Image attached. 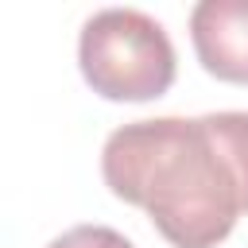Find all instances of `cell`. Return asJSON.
<instances>
[{
	"instance_id": "cell-4",
	"label": "cell",
	"mask_w": 248,
	"mask_h": 248,
	"mask_svg": "<svg viewBox=\"0 0 248 248\" xmlns=\"http://www.w3.org/2000/svg\"><path fill=\"white\" fill-rule=\"evenodd\" d=\"M46 248H136V244L108 225H74L62 236H54Z\"/></svg>"
},
{
	"instance_id": "cell-2",
	"label": "cell",
	"mask_w": 248,
	"mask_h": 248,
	"mask_svg": "<svg viewBox=\"0 0 248 248\" xmlns=\"http://www.w3.org/2000/svg\"><path fill=\"white\" fill-rule=\"evenodd\" d=\"M78 66L105 101H151L174 81V46L147 12L101 8L78 35Z\"/></svg>"
},
{
	"instance_id": "cell-1",
	"label": "cell",
	"mask_w": 248,
	"mask_h": 248,
	"mask_svg": "<svg viewBox=\"0 0 248 248\" xmlns=\"http://www.w3.org/2000/svg\"><path fill=\"white\" fill-rule=\"evenodd\" d=\"M101 174L174 248H217L248 213V112L124 124L105 140Z\"/></svg>"
},
{
	"instance_id": "cell-3",
	"label": "cell",
	"mask_w": 248,
	"mask_h": 248,
	"mask_svg": "<svg viewBox=\"0 0 248 248\" xmlns=\"http://www.w3.org/2000/svg\"><path fill=\"white\" fill-rule=\"evenodd\" d=\"M198 62L232 85H248V0H202L190 12Z\"/></svg>"
}]
</instances>
